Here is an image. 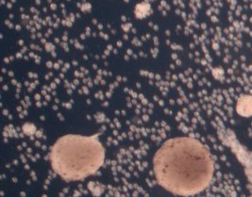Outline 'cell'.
<instances>
[{"label":"cell","mask_w":252,"mask_h":197,"mask_svg":"<svg viewBox=\"0 0 252 197\" xmlns=\"http://www.w3.org/2000/svg\"><path fill=\"white\" fill-rule=\"evenodd\" d=\"M237 113L242 116L249 117L252 115V97L250 95H245L241 97L238 100L237 107H236Z\"/></svg>","instance_id":"cell-2"},{"label":"cell","mask_w":252,"mask_h":197,"mask_svg":"<svg viewBox=\"0 0 252 197\" xmlns=\"http://www.w3.org/2000/svg\"><path fill=\"white\" fill-rule=\"evenodd\" d=\"M173 168L169 181L173 192L190 196L203 191L210 184L214 163L206 147L192 139H179L173 144Z\"/></svg>","instance_id":"cell-1"}]
</instances>
